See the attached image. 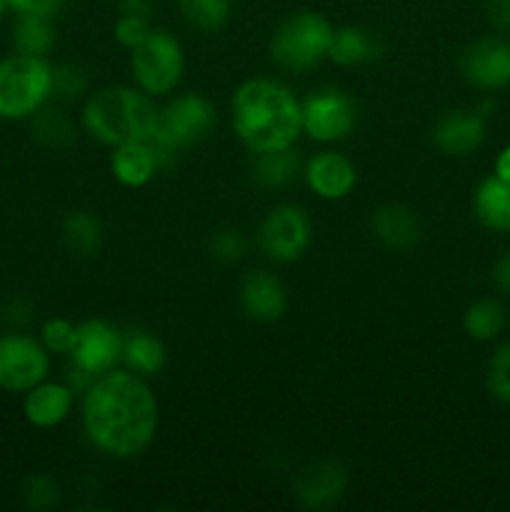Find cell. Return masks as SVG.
<instances>
[{"instance_id":"6da1fadb","label":"cell","mask_w":510,"mask_h":512,"mask_svg":"<svg viewBox=\"0 0 510 512\" xmlns=\"http://www.w3.org/2000/svg\"><path fill=\"white\" fill-rule=\"evenodd\" d=\"M85 438L110 458H138L150 448L160 425L158 398L143 375L113 368L83 390Z\"/></svg>"},{"instance_id":"7a4b0ae2","label":"cell","mask_w":510,"mask_h":512,"mask_svg":"<svg viewBox=\"0 0 510 512\" xmlns=\"http://www.w3.org/2000/svg\"><path fill=\"white\" fill-rule=\"evenodd\" d=\"M233 128L250 153L293 148L303 133V103L273 78H250L233 95Z\"/></svg>"},{"instance_id":"3957f363","label":"cell","mask_w":510,"mask_h":512,"mask_svg":"<svg viewBox=\"0 0 510 512\" xmlns=\"http://www.w3.org/2000/svg\"><path fill=\"white\" fill-rule=\"evenodd\" d=\"M158 110L153 98L140 88L110 85L85 100L80 125L90 138L115 148L130 140L148 138L158 125Z\"/></svg>"},{"instance_id":"277c9868","label":"cell","mask_w":510,"mask_h":512,"mask_svg":"<svg viewBox=\"0 0 510 512\" xmlns=\"http://www.w3.org/2000/svg\"><path fill=\"white\" fill-rule=\"evenodd\" d=\"M53 98V65L48 58L13 53L0 58V120H30Z\"/></svg>"},{"instance_id":"5b68a950","label":"cell","mask_w":510,"mask_h":512,"mask_svg":"<svg viewBox=\"0 0 510 512\" xmlns=\"http://www.w3.org/2000/svg\"><path fill=\"white\" fill-rule=\"evenodd\" d=\"M335 28L325 15L303 10L293 13L273 30L270 58L290 73H308L330 53Z\"/></svg>"},{"instance_id":"8992f818","label":"cell","mask_w":510,"mask_h":512,"mask_svg":"<svg viewBox=\"0 0 510 512\" xmlns=\"http://www.w3.org/2000/svg\"><path fill=\"white\" fill-rule=\"evenodd\" d=\"M185 58L180 40L163 28H150L145 40L130 50V73L135 85L150 98H163L178 88Z\"/></svg>"},{"instance_id":"52a82bcc","label":"cell","mask_w":510,"mask_h":512,"mask_svg":"<svg viewBox=\"0 0 510 512\" xmlns=\"http://www.w3.org/2000/svg\"><path fill=\"white\" fill-rule=\"evenodd\" d=\"M213 128L215 110L210 100L198 93H185L158 110V125L153 130V138L170 155H178L180 150L193 148L200 140L208 138Z\"/></svg>"},{"instance_id":"ba28073f","label":"cell","mask_w":510,"mask_h":512,"mask_svg":"<svg viewBox=\"0 0 510 512\" xmlns=\"http://www.w3.org/2000/svg\"><path fill=\"white\" fill-rule=\"evenodd\" d=\"M255 240H258L260 253L268 260L293 263L303 258L305 250L313 243V223L300 205L283 203L265 215L263 223L258 225Z\"/></svg>"},{"instance_id":"9c48e42d","label":"cell","mask_w":510,"mask_h":512,"mask_svg":"<svg viewBox=\"0 0 510 512\" xmlns=\"http://www.w3.org/2000/svg\"><path fill=\"white\" fill-rule=\"evenodd\" d=\"M50 353L40 338L20 330L0 335V390L28 393L38 383L48 380Z\"/></svg>"},{"instance_id":"30bf717a","label":"cell","mask_w":510,"mask_h":512,"mask_svg":"<svg viewBox=\"0 0 510 512\" xmlns=\"http://www.w3.org/2000/svg\"><path fill=\"white\" fill-rule=\"evenodd\" d=\"M358 110L353 98L338 88H325L303 100V133L318 143H340L353 133Z\"/></svg>"},{"instance_id":"8fae6325","label":"cell","mask_w":510,"mask_h":512,"mask_svg":"<svg viewBox=\"0 0 510 512\" xmlns=\"http://www.w3.org/2000/svg\"><path fill=\"white\" fill-rule=\"evenodd\" d=\"M73 368L83 370L90 378L118 368L123 358V335L105 320H85L78 325L75 343L70 348Z\"/></svg>"},{"instance_id":"7c38bea8","label":"cell","mask_w":510,"mask_h":512,"mask_svg":"<svg viewBox=\"0 0 510 512\" xmlns=\"http://www.w3.org/2000/svg\"><path fill=\"white\" fill-rule=\"evenodd\" d=\"M463 78L478 90H500L510 85V40L500 35L475 40L460 58Z\"/></svg>"},{"instance_id":"4fadbf2b","label":"cell","mask_w":510,"mask_h":512,"mask_svg":"<svg viewBox=\"0 0 510 512\" xmlns=\"http://www.w3.org/2000/svg\"><path fill=\"white\" fill-rule=\"evenodd\" d=\"M348 468L333 458L315 460L298 473L293 483L295 500L308 510H328L348 490Z\"/></svg>"},{"instance_id":"5bb4252c","label":"cell","mask_w":510,"mask_h":512,"mask_svg":"<svg viewBox=\"0 0 510 512\" xmlns=\"http://www.w3.org/2000/svg\"><path fill=\"white\" fill-rule=\"evenodd\" d=\"M430 138L440 153L465 158L475 153L488 138V115L480 113L478 108L448 110L435 120Z\"/></svg>"},{"instance_id":"9a60e30c","label":"cell","mask_w":510,"mask_h":512,"mask_svg":"<svg viewBox=\"0 0 510 512\" xmlns=\"http://www.w3.org/2000/svg\"><path fill=\"white\" fill-rule=\"evenodd\" d=\"M305 183L318 198L323 200H343L353 193L358 183V173L350 158L335 150H323L315 153L303 168Z\"/></svg>"},{"instance_id":"2e32d148","label":"cell","mask_w":510,"mask_h":512,"mask_svg":"<svg viewBox=\"0 0 510 512\" xmlns=\"http://www.w3.org/2000/svg\"><path fill=\"white\" fill-rule=\"evenodd\" d=\"M240 305L255 323H275L288 310V293L278 275L268 270H253L240 280Z\"/></svg>"},{"instance_id":"e0dca14e","label":"cell","mask_w":510,"mask_h":512,"mask_svg":"<svg viewBox=\"0 0 510 512\" xmlns=\"http://www.w3.org/2000/svg\"><path fill=\"white\" fill-rule=\"evenodd\" d=\"M75 390L68 383L43 380L25 393L23 415L33 428L53 430L70 418L75 408Z\"/></svg>"},{"instance_id":"ac0fdd59","label":"cell","mask_w":510,"mask_h":512,"mask_svg":"<svg viewBox=\"0 0 510 512\" xmlns=\"http://www.w3.org/2000/svg\"><path fill=\"white\" fill-rule=\"evenodd\" d=\"M163 168L165 165L160 160V153L148 138L115 145L113 158H110V170H113L115 180L125 188H143Z\"/></svg>"},{"instance_id":"d6986e66","label":"cell","mask_w":510,"mask_h":512,"mask_svg":"<svg viewBox=\"0 0 510 512\" xmlns=\"http://www.w3.org/2000/svg\"><path fill=\"white\" fill-rule=\"evenodd\" d=\"M375 238L393 250H408L423 238V223L413 208L403 203H385L370 218Z\"/></svg>"},{"instance_id":"ffe728a7","label":"cell","mask_w":510,"mask_h":512,"mask_svg":"<svg viewBox=\"0 0 510 512\" xmlns=\"http://www.w3.org/2000/svg\"><path fill=\"white\" fill-rule=\"evenodd\" d=\"M473 210L480 225L493 233H510V183L490 175L475 188Z\"/></svg>"},{"instance_id":"44dd1931","label":"cell","mask_w":510,"mask_h":512,"mask_svg":"<svg viewBox=\"0 0 510 512\" xmlns=\"http://www.w3.org/2000/svg\"><path fill=\"white\" fill-rule=\"evenodd\" d=\"M60 238H63L65 250L73 253L75 258H95L103 248V223L90 210H73L63 220Z\"/></svg>"},{"instance_id":"7402d4cb","label":"cell","mask_w":510,"mask_h":512,"mask_svg":"<svg viewBox=\"0 0 510 512\" xmlns=\"http://www.w3.org/2000/svg\"><path fill=\"white\" fill-rule=\"evenodd\" d=\"M380 55V43L370 30L358 28V25H345L338 28L333 35V43H330L328 58L333 63L345 65V68H353V65L370 63Z\"/></svg>"},{"instance_id":"603a6c76","label":"cell","mask_w":510,"mask_h":512,"mask_svg":"<svg viewBox=\"0 0 510 512\" xmlns=\"http://www.w3.org/2000/svg\"><path fill=\"white\" fill-rule=\"evenodd\" d=\"M120 360L128 370L143 375V378H150V375H158L165 368L168 350H165L163 340L155 338L153 333L135 330V333L123 338V358Z\"/></svg>"},{"instance_id":"cb8c5ba5","label":"cell","mask_w":510,"mask_h":512,"mask_svg":"<svg viewBox=\"0 0 510 512\" xmlns=\"http://www.w3.org/2000/svg\"><path fill=\"white\" fill-rule=\"evenodd\" d=\"M30 133L43 148L65 150L78 138V125L65 110L43 105L35 115H30Z\"/></svg>"},{"instance_id":"d4e9b609","label":"cell","mask_w":510,"mask_h":512,"mask_svg":"<svg viewBox=\"0 0 510 512\" xmlns=\"http://www.w3.org/2000/svg\"><path fill=\"white\" fill-rule=\"evenodd\" d=\"M250 173L260 188H285L303 173V168H300V158L293 148H280L268 150V153H255Z\"/></svg>"},{"instance_id":"484cf974","label":"cell","mask_w":510,"mask_h":512,"mask_svg":"<svg viewBox=\"0 0 510 512\" xmlns=\"http://www.w3.org/2000/svg\"><path fill=\"white\" fill-rule=\"evenodd\" d=\"M13 45L15 53L48 58V53L55 45L53 18H48V15L18 13L13 25Z\"/></svg>"},{"instance_id":"4316f807","label":"cell","mask_w":510,"mask_h":512,"mask_svg":"<svg viewBox=\"0 0 510 512\" xmlns=\"http://www.w3.org/2000/svg\"><path fill=\"white\" fill-rule=\"evenodd\" d=\"M505 323H508V310L500 300L495 298H480L465 310L463 328L478 343H488L503 333Z\"/></svg>"},{"instance_id":"83f0119b","label":"cell","mask_w":510,"mask_h":512,"mask_svg":"<svg viewBox=\"0 0 510 512\" xmlns=\"http://www.w3.org/2000/svg\"><path fill=\"white\" fill-rule=\"evenodd\" d=\"M178 5L183 18L203 33L220 30L233 13V0H178Z\"/></svg>"},{"instance_id":"f1b7e54d","label":"cell","mask_w":510,"mask_h":512,"mask_svg":"<svg viewBox=\"0 0 510 512\" xmlns=\"http://www.w3.org/2000/svg\"><path fill=\"white\" fill-rule=\"evenodd\" d=\"M23 503L28 510H53L60 505V485L53 475L33 473L23 485Z\"/></svg>"},{"instance_id":"f546056e","label":"cell","mask_w":510,"mask_h":512,"mask_svg":"<svg viewBox=\"0 0 510 512\" xmlns=\"http://www.w3.org/2000/svg\"><path fill=\"white\" fill-rule=\"evenodd\" d=\"M490 395L500 403L510 405V340L495 348L488 360V373H485Z\"/></svg>"},{"instance_id":"4dcf8cb0","label":"cell","mask_w":510,"mask_h":512,"mask_svg":"<svg viewBox=\"0 0 510 512\" xmlns=\"http://www.w3.org/2000/svg\"><path fill=\"white\" fill-rule=\"evenodd\" d=\"M208 253L213 255L218 263L233 265L245 258V253H248V240H245V235L240 233V230L220 228L210 235Z\"/></svg>"},{"instance_id":"1f68e13d","label":"cell","mask_w":510,"mask_h":512,"mask_svg":"<svg viewBox=\"0 0 510 512\" xmlns=\"http://www.w3.org/2000/svg\"><path fill=\"white\" fill-rule=\"evenodd\" d=\"M88 90V73L78 63H60L53 68V98L75 100Z\"/></svg>"},{"instance_id":"d6a6232c","label":"cell","mask_w":510,"mask_h":512,"mask_svg":"<svg viewBox=\"0 0 510 512\" xmlns=\"http://www.w3.org/2000/svg\"><path fill=\"white\" fill-rule=\"evenodd\" d=\"M75 333H78V325L75 323L65 318H50L40 325V343L48 348L50 355H68L75 343Z\"/></svg>"},{"instance_id":"836d02e7","label":"cell","mask_w":510,"mask_h":512,"mask_svg":"<svg viewBox=\"0 0 510 512\" xmlns=\"http://www.w3.org/2000/svg\"><path fill=\"white\" fill-rule=\"evenodd\" d=\"M148 33H150L148 18H140V15L120 13L118 23H115V40L128 50H133L135 45L143 43Z\"/></svg>"},{"instance_id":"e575fe53","label":"cell","mask_w":510,"mask_h":512,"mask_svg":"<svg viewBox=\"0 0 510 512\" xmlns=\"http://www.w3.org/2000/svg\"><path fill=\"white\" fill-rule=\"evenodd\" d=\"M33 313L35 310L30 305V300L20 298V295H13V298H8L0 305V318L10 325V330L28 328L33 323Z\"/></svg>"},{"instance_id":"d590c367","label":"cell","mask_w":510,"mask_h":512,"mask_svg":"<svg viewBox=\"0 0 510 512\" xmlns=\"http://www.w3.org/2000/svg\"><path fill=\"white\" fill-rule=\"evenodd\" d=\"M63 5L65 0H8V8L15 10V13L48 15V18H53L55 13H60Z\"/></svg>"},{"instance_id":"8d00e7d4","label":"cell","mask_w":510,"mask_h":512,"mask_svg":"<svg viewBox=\"0 0 510 512\" xmlns=\"http://www.w3.org/2000/svg\"><path fill=\"white\" fill-rule=\"evenodd\" d=\"M488 23L500 33H510V0H483Z\"/></svg>"},{"instance_id":"74e56055","label":"cell","mask_w":510,"mask_h":512,"mask_svg":"<svg viewBox=\"0 0 510 512\" xmlns=\"http://www.w3.org/2000/svg\"><path fill=\"white\" fill-rule=\"evenodd\" d=\"M493 283L500 293L510 295V250L500 255L493 265Z\"/></svg>"},{"instance_id":"f35d334b","label":"cell","mask_w":510,"mask_h":512,"mask_svg":"<svg viewBox=\"0 0 510 512\" xmlns=\"http://www.w3.org/2000/svg\"><path fill=\"white\" fill-rule=\"evenodd\" d=\"M120 13L150 18V13H153V0H120Z\"/></svg>"},{"instance_id":"ab89813d","label":"cell","mask_w":510,"mask_h":512,"mask_svg":"<svg viewBox=\"0 0 510 512\" xmlns=\"http://www.w3.org/2000/svg\"><path fill=\"white\" fill-rule=\"evenodd\" d=\"M495 175L500 180H505V183H510V145L500 150L498 160H495Z\"/></svg>"},{"instance_id":"60d3db41","label":"cell","mask_w":510,"mask_h":512,"mask_svg":"<svg viewBox=\"0 0 510 512\" xmlns=\"http://www.w3.org/2000/svg\"><path fill=\"white\" fill-rule=\"evenodd\" d=\"M5 10H8V0H0V20H3Z\"/></svg>"}]
</instances>
